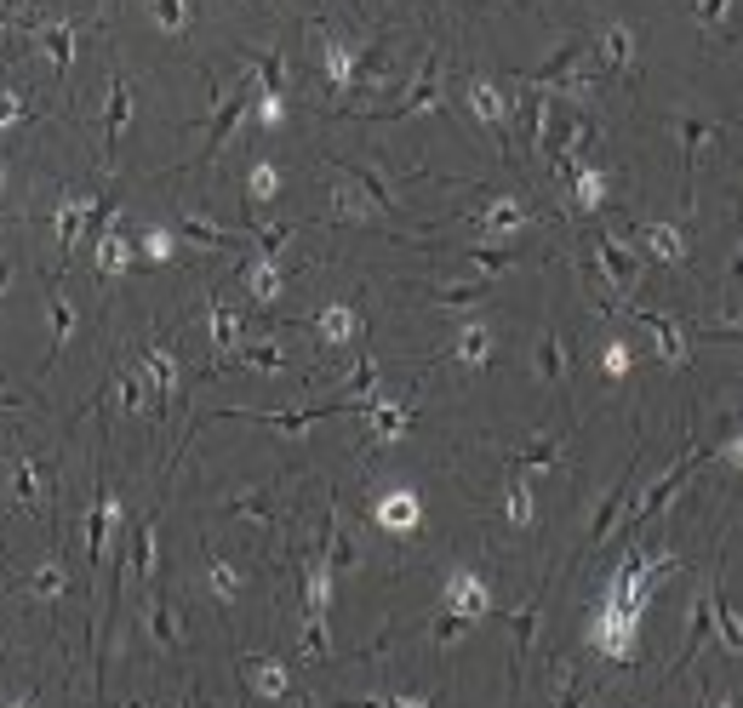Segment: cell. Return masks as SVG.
<instances>
[{"label":"cell","mask_w":743,"mask_h":708,"mask_svg":"<svg viewBox=\"0 0 743 708\" xmlns=\"http://www.w3.org/2000/svg\"><path fill=\"white\" fill-rule=\"evenodd\" d=\"M509 520H515L521 531H532V486H526L521 474L509 480Z\"/></svg>","instance_id":"cell-19"},{"label":"cell","mask_w":743,"mask_h":708,"mask_svg":"<svg viewBox=\"0 0 743 708\" xmlns=\"http://www.w3.org/2000/svg\"><path fill=\"white\" fill-rule=\"evenodd\" d=\"M458 360H469V366H486V360H492V332H486L481 320H475V326H463L458 332Z\"/></svg>","instance_id":"cell-11"},{"label":"cell","mask_w":743,"mask_h":708,"mask_svg":"<svg viewBox=\"0 0 743 708\" xmlns=\"http://www.w3.org/2000/svg\"><path fill=\"white\" fill-rule=\"evenodd\" d=\"M538 372H543L549 389H566V349H561V332H555V326H543V337H538Z\"/></svg>","instance_id":"cell-3"},{"label":"cell","mask_w":743,"mask_h":708,"mask_svg":"<svg viewBox=\"0 0 743 708\" xmlns=\"http://www.w3.org/2000/svg\"><path fill=\"white\" fill-rule=\"evenodd\" d=\"M252 292H258V303H275V292H281V275H275V263H252Z\"/></svg>","instance_id":"cell-21"},{"label":"cell","mask_w":743,"mask_h":708,"mask_svg":"<svg viewBox=\"0 0 743 708\" xmlns=\"http://www.w3.org/2000/svg\"><path fill=\"white\" fill-rule=\"evenodd\" d=\"M601 195H606L601 172H578V206H583V212H595V206H601Z\"/></svg>","instance_id":"cell-23"},{"label":"cell","mask_w":743,"mask_h":708,"mask_svg":"<svg viewBox=\"0 0 743 708\" xmlns=\"http://www.w3.org/2000/svg\"><path fill=\"white\" fill-rule=\"evenodd\" d=\"M469 103H475V120H481L486 132H503V98H498V86L492 80H469Z\"/></svg>","instance_id":"cell-4"},{"label":"cell","mask_w":743,"mask_h":708,"mask_svg":"<svg viewBox=\"0 0 743 708\" xmlns=\"http://www.w3.org/2000/svg\"><path fill=\"white\" fill-rule=\"evenodd\" d=\"M641 240L663 257V263H681V257H686V252H681V235H675L669 223H652V229H641Z\"/></svg>","instance_id":"cell-16"},{"label":"cell","mask_w":743,"mask_h":708,"mask_svg":"<svg viewBox=\"0 0 743 708\" xmlns=\"http://www.w3.org/2000/svg\"><path fill=\"white\" fill-rule=\"evenodd\" d=\"M709 623H715V594L703 589L698 600H692V623H686V646H681V663H692V651H698V640L709 634Z\"/></svg>","instance_id":"cell-7"},{"label":"cell","mask_w":743,"mask_h":708,"mask_svg":"<svg viewBox=\"0 0 743 708\" xmlns=\"http://www.w3.org/2000/svg\"><path fill=\"white\" fill-rule=\"evenodd\" d=\"M732 6V0H698L692 6V18H698V29H709V23H721V12Z\"/></svg>","instance_id":"cell-29"},{"label":"cell","mask_w":743,"mask_h":708,"mask_svg":"<svg viewBox=\"0 0 743 708\" xmlns=\"http://www.w3.org/2000/svg\"><path fill=\"white\" fill-rule=\"evenodd\" d=\"M212 337H218V349H223V343H235V315H229L223 303L212 309Z\"/></svg>","instance_id":"cell-28"},{"label":"cell","mask_w":743,"mask_h":708,"mask_svg":"<svg viewBox=\"0 0 743 708\" xmlns=\"http://www.w3.org/2000/svg\"><path fill=\"white\" fill-rule=\"evenodd\" d=\"M241 115H246V92H241V98H229V103L218 109V126H212V138H206V155H201V160H218L223 138H229V132L241 126Z\"/></svg>","instance_id":"cell-10"},{"label":"cell","mask_w":743,"mask_h":708,"mask_svg":"<svg viewBox=\"0 0 743 708\" xmlns=\"http://www.w3.org/2000/svg\"><path fill=\"white\" fill-rule=\"evenodd\" d=\"M52 326H58V349H63V343H69V326H75V315H69L63 297H52Z\"/></svg>","instance_id":"cell-30"},{"label":"cell","mask_w":743,"mask_h":708,"mask_svg":"<svg viewBox=\"0 0 743 708\" xmlns=\"http://www.w3.org/2000/svg\"><path fill=\"white\" fill-rule=\"evenodd\" d=\"M675 132H681V149H686V172H692V166H698V155H703V149H709V138L721 132V120H681Z\"/></svg>","instance_id":"cell-9"},{"label":"cell","mask_w":743,"mask_h":708,"mask_svg":"<svg viewBox=\"0 0 743 708\" xmlns=\"http://www.w3.org/2000/svg\"><path fill=\"white\" fill-rule=\"evenodd\" d=\"M241 360H246V366H258V372H281V366H286L275 349H241Z\"/></svg>","instance_id":"cell-27"},{"label":"cell","mask_w":743,"mask_h":708,"mask_svg":"<svg viewBox=\"0 0 743 708\" xmlns=\"http://www.w3.org/2000/svg\"><path fill=\"white\" fill-rule=\"evenodd\" d=\"M372 520H383L389 531H412L418 509H412V497H383V503H372Z\"/></svg>","instance_id":"cell-12"},{"label":"cell","mask_w":743,"mask_h":708,"mask_svg":"<svg viewBox=\"0 0 743 708\" xmlns=\"http://www.w3.org/2000/svg\"><path fill=\"white\" fill-rule=\"evenodd\" d=\"M469 263H481V269H492V275L509 269V257H498V252H469Z\"/></svg>","instance_id":"cell-32"},{"label":"cell","mask_w":743,"mask_h":708,"mask_svg":"<svg viewBox=\"0 0 743 708\" xmlns=\"http://www.w3.org/2000/svg\"><path fill=\"white\" fill-rule=\"evenodd\" d=\"M526 200H492V212H486V229H498V235H509V229H521L526 223Z\"/></svg>","instance_id":"cell-14"},{"label":"cell","mask_w":743,"mask_h":708,"mask_svg":"<svg viewBox=\"0 0 743 708\" xmlns=\"http://www.w3.org/2000/svg\"><path fill=\"white\" fill-rule=\"evenodd\" d=\"M161 18H166V29H183V6L178 0H161Z\"/></svg>","instance_id":"cell-33"},{"label":"cell","mask_w":743,"mask_h":708,"mask_svg":"<svg viewBox=\"0 0 743 708\" xmlns=\"http://www.w3.org/2000/svg\"><path fill=\"white\" fill-rule=\"evenodd\" d=\"M355 326H361V320L349 315V309H326V315L315 320V332H321L326 343H349V337H355Z\"/></svg>","instance_id":"cell-17"},{"label":"cell","mask_w":743,"mask_h":708,"mask_svg":"<svg viewBox=\"0 0 743 708\" xmlns=\"http://www.w3.org/2000/svg\"><path fill=\"white\" fill-rule=\"evenodd\" d=\"M555 457H561V452H555V440H538V446H526V452H521V463H526V469H549Z\"/></svg>","instance_id":"cell-25"},{"label":"cell","mask_w":743,"mask_h":708,"mask_svg":"<svg viewBox=\"0 0 743 708\" xmlns=\"http://www.w3.org/2000/svg\"><path fill=\"white\" fill-rule=\"evenodd\" d=\"M275 195V172L269 166H252V200H269Z\"/></svg>","instance_id":"cell-31"},{"label":"cell","mask_w":743,"mask_h":708,"mask_svg":"<svg viewBox=\"0 0 743 708\" xmlns=\"http://www.w3.org/2000/svg\"><path fill=\"white\" fill-rule=\"evenodd\" d=\"M446 606H452V617L475 623V617L492 611V589H486L475 571H452V583H446Z\"/></svg>","instance_id":"cell-1"},{"label":"cell","mask_w":743,"mask_h":708,"mask_svg":"<svg viewBox=\"0 0 743 708\" xmlns=\"http://www.w3.org/2000/svg\"><path fill=\"white\" fill-rule=\"evenodd\" d=\"M435 80H441V63H423V75L412 80V92H406V98L395 103V115H389V120H401V115H418L423 103H435Z\"/></svg>","instance_id":"cell-5"},{"label":"cell","mask_w":743,"mask_h":708,"mask_svg":"<svg viewBox=\"0 0 743 708\" xmlns=\"http://www.w3.org/2000/svg\"><path fill=\"white\" fill-rule=\"evenodd\" d=\"M126 109H132V98H126V80L115 75V98H109V143L121 138V126H126Z\"/></svg>","instance_id":"cell-22"},{"label":"cell","mask_w":743,"mask_h":708,"mask_svg":"<svg viewBox=\"0 0 743 708\" xmlns=\"http://www.w3.org/2000/svg\"><path fill=\"white\" fill-rule=\"evenodd\" d=\"M595 257H601V269L612 275V286H618V292H629V286H635V263L623 257L618 240H595Z\"/></svg>","instance_id":"cell-6"},{"label":"cell","mask_w":743,"mask_h":708,"mask_svg":"<svg viewBox=\"0 0 743 708\" xmlns=\"http://www.w3.org/2000/svg\"><path fill=\"white\" fill-rule=\"evenodd\" d=\"M629 52H635V35H629L623 23H606V46H601L606 69H623V63H629Z\"/></svg>","instance_id":"cell-15"},{"label":"cell","mask_w":743,"mask_h":708,"mask_svg":"<svg viewBox=\"0 0 743 708\" xmlns=\"http://www.w3.org/2000/svg\"><path fill=\"white\" fill-rule=\"evenodd\" d=\"M349 80H355V69H349V52H343L338 40H332V46H326V86H332V92H343Z\"/></svg>","instance_id":"cell-20"},{"label":"cell","mask_w":743,"mask_h":708,"mask_svg":"<svg viewBox=\"0 0 743 708\" xmlns=\"http://www.w3.org/2000/svg\"><path fill=\"white\" fill-rule=\"evenodd\" d=\"M629 492H635V457H629V469L618 474L612 497H606V503H601V514H595V526H589V549H595V543H606V537L618 531V509H623V497H629Z\"/></svg>","instance_id":"cell-2"},{"label":"cell","mask_w":743,"mask_h":708,"mask_svg":"<svg viewBox=\"0 0 743 708\" xmlns=\"http://www.w3.org/2000/svg\"><path fill=\"white\" fill-rule=\"evenodd\" d=\"M286 686H292V674L275 657H252V691L258 697H286Z\"/></svg>","instance_id":"cell-8"},{"label":"cell","mask_w":743,"mask_h":708,"mask_svg":"<svg viewBox=\"0 0 743 708\" xmlns=\"http://www.w3.org/2000/svg\"><path fill=\"white\" fill-rule=\"evenodd\" d=\"M212 589H218V600H235V594H241V583H235V571L223 566V560H212Z\"/></svg>","instance_id":"cell-26"},{"label":"cell","mask_w":743,"mask_h":708,"mask_svg":"<svg viewBox=\"0 0 743 708\" xmlns=\"http://www.w3.org/2000/svg\"><path fill=\"white\" fill-rule=\"evenodd\" d=\"M155 640L178 651V623H172V606H166L161 594H155Z\"/></svg>","instance_id":"cell-24"},{"label":"cell","mask_w":743,"mask_h":708,"mask_svg":"<svg viewBox=\"0 0 743 708\" xmlns=\"http://www.w3.org/2000/svg\"><path fill=\"white\" fill-rule=\"evenodd\" d=\"M709 594H715V623H721L726 646H732V651H743V623H738V611H732V606H726V600H721V577L709 583Z\"/></svg>","instance_id":"cell-18"},{"label":"cell","mask_w":743,"mask_h":708,"mask_svg":"<svg viewBox=\"0 0 743 708\" xmlns=\"http://www.w3.org/2000/svg\"><path fill=\"white\" fill-rule=\"evenodd\" d=\"M646 326H652V337H658V354H663V360H669V366H681V360H686V337L675 332V326H669L663 315H646Z\"/></svg>","instance_id":"cell-13"}]
</instances>
